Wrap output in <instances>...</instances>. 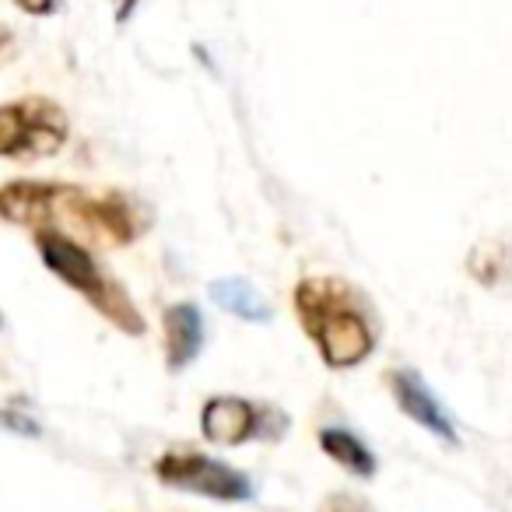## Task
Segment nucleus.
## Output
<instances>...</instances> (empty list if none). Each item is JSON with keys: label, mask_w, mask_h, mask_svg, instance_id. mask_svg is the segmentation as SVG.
<instances>
[{"label": "nucleus", "mask_w": 512, "mask_h": 512, "mask_svg": "<svg viewBox=\"0 0 512 512\" xmlns=\"http://www.w3.org/2000/svg\"><path fill=\"white\" fill-rule=\"evenodd\" d=\"M0 218L32 232L78 228L102 246H130L151 225L148 207L123 190H85L43 179H15L0 186Z\"/></svg>", "instance_id": "nucleus-1"}, {"label": "nucleus", "mask_w": 512, "mask_h": 512, "mask_svg": "<svg viewBox=\"0 0 512 512\" xmlns=\"http://www.w3.org/2000/svg\"><path fill=\"white\" fill-rule=\"evenodd\" d=\"M295 316L327 369H355L376 351L372 306L351 281L302 278L295 285Z\"/></svg>", "instance_id": "nucleus-2"}, {"label": "nucleus", "mask_w": 512, "mask_h": 512, "mask_svg": "<svg viewBox=\"0 0 512 512\" xmlns=\"http://www.w3.org/2000/svg\"><path fill=\"white\" fill-rule=\"evenodd\" d=\"M36 239V253L43 260V267L50 274H57L71 292L85 295L99 316H106L116 330L130 337H141L144 330V316L137 313L134 299L127 295V288L106 274L99 264H95V256L81 246L78 239H71L67 232H57V228H46V232H32Z\"/></svg>", "instance_id": "nucleus-3"}, {"label": "nucleus", "mask_w": 512, "mask_h": 512, "mask_svg": "<svg viewBox=\"0 0 512 512\" xmlns=\"http://www.w3.org/2000/svg\"><path fill=\"white\" fill-rule=\"evenodd\" d=\"M71 120L43 95L0 106V158H50L67 144Z\"/></svg>", "instance_id": "nucleus-4"}, {"label": "nucleus", "mask_w": 512, "mask_h": 512, "mask_svg": "<svg viewBox=\"0 0 512 512\" xmlns=\"http://www.w3.org/2000/svg\"><path fill=\"white\" fill-rule=\"evenodd\" d=\"M155 477L165 488L190 491L211 502H249L256 495L253 481L242 470L214 460L197 449H169L155 460Z\"/></svg>", "instance_id": "nucleus-5"}, {"label": "nucleus", "mask_w": 512, "mask_h": 512, "mask_svg": "<svg viewBox=\"0 0 512 512\" xmlns=\"http://www.w3.org/2000/svg\"><path fill=\"white\" fill-rule=\"evenodd\" d=\"M285 432V414L256 407L246 397H211L200 407V435L211 446H246L249 439H274Z\"/></svg>", "instance_id": "nucleus-6"}, {"label": "nucleus", "mask_w": 512, "mask_h": 512, "mask_svg": "<svg viewBox=\"0 0 512 512\" xmlns=\"http://www.w3.org/2000/svg\"><path fill=\"white\" fill-rule=\"evenodd\" d=\"M390 390H393V400H397V407L407 414V418L414 421V425H421L425 432L439 435L442 442L456 446V425H453V418H449L446 407L439 404V397H435V393L428 390V383L418 376V372H414V369L390 372Z\"/></svg>", "instance_id": "nucleus-7"}, {"label": "nucleus", "mask_w": 512, "mask_h": 512, "mask_svg": "<svg viewBox=\"0 0 512 512\" xmlns=\"http://www.w3.org/2000/svg\"><path fill=\"white\" fill-rule=\"evenodd\" d=\"M162 327L165 365H169V372H183L190 362H197L200 348H204V316L193 302H176V306L165 309Z\"/></svg>", "instance_id": "nucleus-8"}, {"label": "nucleus", "mask_w": 512, "mask_h": 512, "mask_svg": "<svg viewBox=\"0 0 512 512\" xmlns=\"http://www.w3.org/2000/svg\"><path fill=\"white\" fill-rule=\"evenodd\" d=\"M211 302L221 306L225 313L239 316V320H249V323H271V306L260 292H256L249 281L242 278H218L211 281Z\"/></svg>", "instance_id": "nucleus-9"}, {"label": "nucleus", "mask_w": 512, "mask_h": 512, "mask_svg": "<svg viewBox=\"0 0 512 512\" xmlns=\"http://www.w3.org/2000/svg\"><path fill=\"white\" fill-rule=\"evenodd\" d=\"M320 449L355 477H376V470H379L376 453H372V449L365 446L355 432H348V428H337V425L323 428V432H320Z\"/></svg>", "instance_id": "nucleus-10"}, {"label": "nucleus", "mask_w": 512, "mask_h": 512, "mask_svg": "<svg viewBox=\"0 0 512 512\" xmlns=\"http://www.w3.org/2000/svg\"><path fill=\"white\" fill-rule=\"evenodd\" d=\"M323 512H376L365 498L358 495H348V491H337L323 502Z\"/></svg>", "instance_id": "nucleus-11"}, {"label": "nucleus", "mask_w": 512, "mask_h": 512, "mask_svg": "<svg viewBox=\"0 0 512 512\" xmlns=\"http://www.w3.org/2000/svg\"><path fill=\"white\" fill-rule=\"evenodd\" d=\"M0 428H11V432H18V435H32V439L43 432L36 421L25 418V414H18V411H0Z\"/></svg>", "instance_id": "nucleus-12"}, {"label": "nucleus", "mask_w": 512, "mask_h": 512, "mask_svg": "<svg viewBox=\"0 0 512 512\" xmlns=\"http://www.w3.org/2000/svg\"><path fill=\"white\" fill-rule=\"evenodd\" d=\"M15 4L25 11V15H36V18H46L57 11V0H15Z\"/></svg>", "instance_id": "nucleus-13"}, {"label": "nucleus", "mask_w": 512, "mask_h": 512, "mask_svg": "<svg viewBox=\"0 0 512 512\" xmlns=\"http://www.w3.org/2000/svg\"><path fill=\"white\" fill-rule=\"evenodd\" d=\"M141 0H116V25H127Z\"/></svg>", "instance_id": "nucleus-14"}, {"label": "nucleus", "mask_w": 512, "mask_h": 512, "mask_svg": "<svg viewBox=\"0 0 512 512\" xmlns=\"http://www.w3.org/2000/svg\"><path fill=\"white\" fill-rule=\"evenodd\" d=\"M4 43H8V36H4V32H0V53H4Z\"/></svg>", "instance_id": "nucleus-15"}, {"label": "nucleus", "mask_w": 512, "mask_h": 512, "mask_svg": "<svg viewBox=\"0 0 512 512\" xmlns=\"http://www.w3.org/2000/svg\"><path fill=\"white\" fill-rule=\"evenodd\" d=\"M0 327H4V320H0Z\"/></svg>", "instance_id": "nucleus-16"}]
</instances>
